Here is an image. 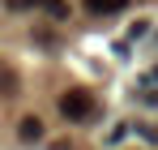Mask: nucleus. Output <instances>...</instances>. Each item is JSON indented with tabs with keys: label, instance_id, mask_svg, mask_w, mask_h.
Segmentation results:
<instances>
[{
	"label": "nucleus",
	"instance_id": "obj_1",
	"mask_svg": "<svg viewBox=\"0 0 158 150\" xmlns=\"http://www.w3.org/2000/svg\"><path fill=\"white\" fill-rule=\"evenodd\" d=\"M60 112H64L69 120H77V125H81V120H90V116H94V99H90L81 86H73V90H64V95H60Z\"/></svg>",
	"mask_w": 158,
	"mask_h": 150
},
{
	"label": "nucleus",
	"instance_id": "obj_2",
	"mask_svg": "<svg viewBox=\"0 0 158 150\" xmlns=\"http://www.w3.org/2000/svg\"><path fill=\"white\" fill-rule=\"evenodd\" d=\"M17 133H22V142H39V137H43V120H39V116H26V120L17 125Z\"/></svg>",
	"mask_w": 158,
	"mask_h": 150
},
{
	"label": "nucleus",
	"instance_id": "obj_3",
	"mask_svg": "<svg viewBox=\"0 0 158 150\" xmlns=\"http://www.w3.org/2000/svg\"><path fill=\"white\" fill-rule=\"evenodd\" d=\"M124 4H128V0H85V9H90V13H120Z\"/></svg>",
	"mask_w": 158,
	"mask_h": 150
},
{
	"label": "nucleus",
	"instance_id": "obj_4",
	"mask_svg": "<svg viewBox=\"0 0 158 150\" xmlns=\"http://www.w3.org/2000/svg\"><path fill=\"white\" fill-rule=\"evenodd\" d=\"M13 90H17V73L0 64V95H13Z\"/></svg>",
	"mask_w": 158,
	"mask_h": 150
},
{
	"label": "nucleus",
	"instance_id": "obj_5",
	"mask_svg": "<svg viewBox=\"0 0 158 150\" xmlns=\"http://www.w3.org/2000/svg\"><path fill=\"white\" fill-rule=\"evenodd\" d=\"M39 9H43V13H52V17H69V4H64V0H43Z\"/></svg>",
	"mask_w": 158,
	"mask_h": 150
},
{
	"label": "nucleus",
	"instance_id": "obj_6",
	"mask_svg": "<svg viewBox=\"0 0 158 150\" xmlns=\"http://www.w3.org/2000/svg\"><path fill=\"white\" fill-rule=\"evenodd\" d=\"M4 4H9V9H13V13H22V9H39V4H43V0H4Z\"/></svg>",
	"mask_w": 158,
	"mask_h": 150
}]
</instances>
